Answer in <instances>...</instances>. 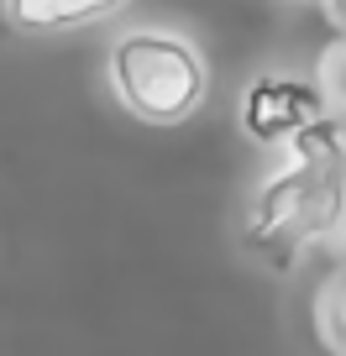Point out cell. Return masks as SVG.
<instances>
[{"label":"cell","mask_w":346,"mask_h":356,"mask_svg":"<svg viewBox=\"0 0 346 356\" xmlns=\"http://www.w3.org/2000/svg\"><path fill=\"white\" fill-rule=\"evenodd\" d=\"M325 100L310 79L294 74H257L252 84L242 89V131L252 136L257 147H283L304 131V126L325 121Z\"/></svg>","instance_id":"obj_3"},{"label":"cell","mask_w":346,"mask_h":356,"mask_svg":"<svg viewBox=\"0 0 346 356\" xmlns=\"http://www.w3.org/2000/svg\"><path fill=\"white\" fill-rule=\"evenodd\" d=\"M346 215V136L341 121H315L246 200V241L273 267H289L304 246L331 241Z\"/></svg>","instance_id":"obj_1"},{"label":"cell","mask_w":346,"mask_h":356,"mask_svg":"<svg viewBox=\"0 0 346 356\" xmlns=\"http://www.w3.org/2000/svg\"><path fill=\"white\" fill-rule=\"evenodd\" d=\"M6 22L26 37H53V32H74V26L105 22L126 6V0H0Z\"/></svg>","instance_id":"obj_4"},{"label":"cell","mask_w":346,"mask_h":356,"mask_svg":"<svg viewBox=\"0 0 346 356\" xmlns=\"http://www.w3.org/2000/svg\"><path fill=\"white\" fill-rule=\"evenodd\" d=\"M336 246H341V257H346V215H341V231H336Z\"/></svg>","instance_id":"obj_8"},{"label":"cell","mask_w":346,"mask_h":356,"mask_svg":"<svg viewBox=\"0 0 346 356\" xmlns=\"http://www.w3.org/2000/svg\"><path fill=\"white\" fill-rule=\"evenodd\" d=\"M315 330H320V341L331 346L336 356H346V262L336 267L331 278L320 283V293H315Z\"/></svg>","instance_id":"obj_5"},{"label":"cell","mask_w":346,"mask_h":356,"mask_svg":"<svg viewBox=\"0 0 346 356\" xmlns=\"http://www.w3.org/2000/svg\"><path fill=\"white\" fill-rule=\"evenodd\" d=\"M116 100L147 126H179L210 95V63L205 53L179 32L163 26H132L111 42L105 58Z\"/></svg>","instance_id":"obj_2"},{"label":"cell","mask_w":346,"mask_h":356,"mask_svg":"<svg viewBox=\"0 0 346 356\" xmlns=\"http://www.w3.org/2000/svg\"><path fill=\"white\" fill-rule=\"evenodd\" d=\"M325 6H331V22L346 32V0H325Z\"/></svg>","instance_id":"obj_7"},{"label":"cell","mask_w":346,"mask_h":356,"mask_svg":"<svg viewBox=\"0 0 346 356\" xmlns=\"http://www.w3.org/2000/svg\"><path fill=\"white\" fill-rule=\"evenodd\" d=\"M315 89H320V100H325V111H331V121H341V126H346V32L320 53V68H315Z\"/></svg>","instance_id":"obj_6"}]
</instances>
